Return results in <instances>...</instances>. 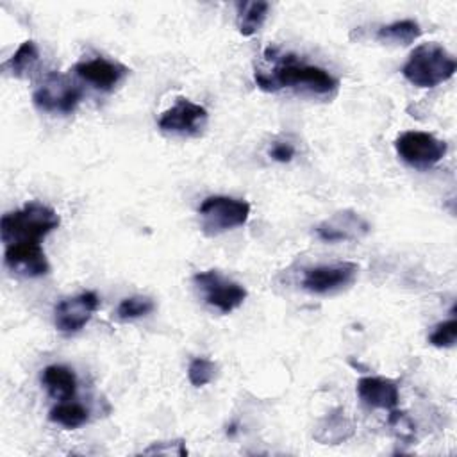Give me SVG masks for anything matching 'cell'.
<instances>
[{
  "label": "cell",
  "instance_id": "obj_1",
  "mask_svg": "<svg viewBox=\"0 0 457 457\" xmlns=\"http://www.w3.org/2000/svg\"><path fill=\"white\" fill-rule=\"evenodd\" d=\"M255 82L264 91H278L282 87L300 89L312 96H334L337 91V79L327 70L305 62H298L293 55L284 59L273 68L271 73L255 70Z\"/></svg>",
  "mask_w": 457,
  "mask_h": 457
},
{
  "label": "cell",
  "instance_id": "obj_2",
  "mask_svg": "<svg viewBox=\"0 0 457 457\" xmlns=\"http://www.w3.org/2000/svg\"><path fill=\"white\" fill-rule=\"evenodd\" d=\"M59 223L61 218L52 207L41 202H29L21 209L2 216L0 236L4 245L20 241L41 243V239L55 230Z\"/></svg>",
  "mask_w": 457,
  "mask_h": 457
},
{
  "label": "cell",
  "instance_id": "obj_3",
  "mask_svg": "<svg viewBox=\"0 0 457 457\" xmlns=\"http://www.w3.org/2000/svg\"><path fill=\"white\" fill-rule=\"evenodd\" d=\"M457 70L453 55L439 43H421L407 57L402 75L416 87H436Z\"/></svg>",
  "mask_w": 457,
  "mask_h": 457
},
{
  "label": "cell",
  "instance_id": "obj_4",
  "mask_svg": "<svg viewBox=\"0 0 457 457\" xmlns=\"http://www.w3.org/2000/svg\"><path fill=\"white\" fill-rule=\"evenodd\" d=\"M200 225L205 236H220L227 230L241 227L250 216V204L246 200L214 195L207 196L200 207Z\"/></svg>",
  "mask_w": 457,
  "mask_h": 457
},
{
  "label": "cell",
  "instance_id": "obj_5",
  "mask_svg": "<svg viewBox=\"0 0 457 457\" xmlns=\"http://www.w3.org/2000/svg\"><path fill=\"white\" fill-rule=\"evenodd\" d=\"M80 98V87L68 75L57 71L46 73L32 93L34 105L52 114H71Z\"/></svg>",
  "mask_w": 457,
  "mask_h": 457
},
{
  "label": "cell",
  "instance_id": "obj_6",
  "mask_svg": "<svg viewBox=\"0 0 457 457\" xmlns=\"http://www.w3.org/2000/svg\"><path fill=\"white\" fill-rule=\"evenodd\" d=\"M398 157L414 170H428L436 166L446 154V143L434 134L421 130H407L395 141Z\"/></svg>",
  "mask_w": 457,
  "mask_h": 457
},
{
  "label": "cell",
  "instance_id": "obj_7",
  "mask_svg": "<svg viewBox=\"0 0 457 457\" xmlns=\"http://www.w3.org/2000/svg\"><path fill=\"white\" fill-rule=\"evenodd\" d=\"M204 302L221 314H228L246 300V289L216 270L200 271L193 277Z\"/></svg>",
  "mask_w": 457,
  "mask_h": 457
},
{
  "label": "cell",
  "instance_id": "obj_8",
  "mask_svg": "<svg viewBox=\"0 0 457 457\" xmlns=\"http://www.w3.org/2000/svg\"><path fill=\"white\" fill-rule=\"evenodd\" d=\"M207 109L187 98H177V102L159 116V129L171 136L196 137L207 125Z\"/></svg>",
  "mask_w": 457,
  "mask_h": 457
},
{
  "label": "cell",
  "instance_id": "obj_9",
  "mask_svg": "<svg viewBox=\"0 0 457 457\" xmlns=\"http://www.w3.org/2000/svg\"><path fill=\"white\" fill-rule=\"evenodd\" d=\"M357 271L359 266L350 261L307 268L302 277V287L314 295H330L348 287L355 280Z\"/></svg>",
  "mask_w": 457,
  "mask_h": 457
},
{
  "label": "cell",
  "instance_id": "obj_10",
  "mask_svg": "<svg viewBox=\"0 0 457 457\" xmlns=\"http://www.w3.org/2000/svg\"><path fill=\"white\" fill-rule=\"evenodd\" d=\"M98 296L93 291H84L77 296L61 300L54 309L55 328L62 334L79 332L96 312Z\"/></svg>",
  "mask_w": 457,
  "mask_h": 457
},
{
  "label": "cell",
  "instance_id": "obj_11",
  "mask_svg": "<svg viewBox=\"0 0 457 457\" xmlns=\"http://www.w3.org/2000/svg\"><path fill=\"white\" fill-rule=\"evenodd\" d=\"M5 266L21 277H43L50 271V264L41 248V243L20 241L5 245L4 252Z\"/></svg>",
  "mask_w": 457,
  "mask_h": 457
},
{
  "label": "cell",
  "instance_id": "obj_12",
  "mask_svg": "<svg viewBox=\"0 0 457 457\" xmlns=\"http://www.w3.org/2000/svg\"><path fill=\"white\" fill-rule=\"evenodd\" d=\"M73 70L84 82L91 84L98 91H112L129 73L127 66L104 57L80 61Z\"/></svg>",
  "mask_w": 457,
  "mask_h": 457
},
{
  "label": "cell",
  "instance_id": "obj_13",
  "mask_svg": "<svg viewBox=\"0 0 457 457\" xmlns=\"http://www.w3.org/2000/svg\"><path fill=\"white\" fill-rule=\"evenodd\" d=\"M357 395L361 402L371 409L393 411L398 405V384L386 377H362L357 380Z\"/></svg>",
  "mask_w": 457,
  "mask_h": 457
},
{
  "label": "cell",
  "instance_id": "obj_14",
  "mask_svg": "<svg viewBox=\"0 0 457 457\" xmlns=\"http://www.w3.org/2000/svg\"><path fill=\"white\" fill-rule=\"evenodd\" d=\"M370 225L353 212H337L334 218L320 223L316 227V234L320 239L334 243V241H348L357 239L368 232Z\"/></svg>",
  "mask_w": 457,
  "mask_h": 457
},
{
  "label": "cell",
  "instance_id": "obj_15",
  "mask_svg": "<svg viewBox=\"0 0 457 457\" xmlns=\"http://www.w3.org/2000/svg\"><path fill=\"white\" fill-rule=\"evenodd\" d=\"M41 382L46 387L48 395L59 402L71 400L77 391V377L73 370L61 366V364H50L41 373Z\"/></svg>",
  "mask_w": 457,
  "mask_h": 457
},
{
  "label": "cell",
  "instance_id": "obj_16",
  "mask_svg": "<svg viewBox=\"0 0 457 457\" xmlns=\"http://www.w3.org/2000/svg\"><path fill=\"white\" fill-rule=\"evenodd\" d=\"M39 62V50H37V45L32 41V39H27L23 41L18 50L2 64V68L5 71H9L12 77L16 79H25L29 77L34 68L37 66Z\"/></svg>",
  "mask_w": 457,
  "mask_h": 457
},
{
  "label": "cell",
  "instance_id": "obj_17",
  "mask_svg": "<svg viewBox=\"0 0 457 457\" xmlns=\"http://www.w3.org/2000/svg\"><path fill=\"white\" fill-rule=\"evenodd\" d=\"M270 11V4L264 0H253V2H239L237 4V29L243 36L255 34Z\"/></svg>",
  "mask_w": 457,
  "mask_h": 457
},
{
  "label": "cell",
  "instance_id": "obj_18",
  "mask_svg": "<svg viewBox=\"0 0 457 457\" xmlns=\"http://www.w3.org/2000/svg\"><path fill=\"white\" fill-rule=\"evenodd\" d=\"M421 34L420 23L414 20H398L389 25H382L377 30V39L382 43H395V45H409L418 39Z\"/></svg>",
  "mask_w": 457,
  "mask_h": 457
},
{
  "label": "cell",
  "instance_id": "obj_19",
  "mask_svg": "<svg viewBox=\"0 0 457 457\" xmlns=\"http://www.w3.org/2000/svg\"><path fill=\"white\" fill-rule=\"evenodd\" d=\"M87 418H89L87 409L84 405H80L77 402H70V400L59 402L48 412V420L64 428H79L87 421Z\"/></svg>",
  "mask_w": 457,
  "mask_h": 457
},
{
  "label": "cell",
  "instance_id": "obj_20",
  "mask_svg": "<svg viewBox=\"0 0 457 457\" xmlns=\"http://www.w3.org/2000/svg\"><path fill=\"white\" fill-rule=\"evenodd\" d=\"M318 428H320V434H316V439L321 441L323 445H336L339 441H345L350 437L353 430L348 418L341 412L328 414Z\"/></svg>",
  "mask_w": 457,
  "mask_h": 457
},
{
  "label": "cell",
  "instance_id": "obj_21",
  "mask_svg": "<svg viewBox=\"0 0 457 457\" xmlns=\"http://www.w3.org/2000/svg\"><path fill=\"white\" fill-rule=\"evenodd\" d=\"M154 309H155V303H154L152 298H148V296H130V298H123L118 303L116 316L121 321H129V320L143 318V316L150 314Z\"/></svg>",
  "mask_w": 457,
  "mask_h": 457
},
{
  "label": "cell",
  "instance_id": "obj_22",
  "mask_svg": "<svg viewBox=\"0 0 457 457\" xmlns=\"http://www.w3.org/2000/svg\"><path fill=\"white\" fill-rule=\"evenodd\" d=\"M216 370H218V366L214 361H211L207 357H196L191 361V364L187 368V378L195 387H202L214 380Z\"/></svg>",
  "mask_w": 457,
  "mask_h": 457
},
{
  "label": "cell",
  "instance_id": "obj_23",
  "mask_svg": "<svg viewBox=\"0 0 457 457\" xmlns=\"http://www.w3.org/2000/svg\"><path fill=\"white\" fill-rule=\"evenodd\" d=\"M455 339H457V320L453 316L446 321L437 323L428 336V343L437 348H450L455 345Z\"/></svg>",
  "mask_w": 457,
  "mask_h": 457
},
{
  "label": "cell",
  "instance_id": "obj_24",
  "mask_svg": "<svg viewBox=\"0 0 457 457\" xmlns=\"http://www.w3.org/2000/svg\"><path fill=\"white\" fill-rule=\"evenodd\" d=\"M143 453H177V455H186L187 450L184 446V441L179 439V441H161V443H155L152 445L150 448H146Z\"/></svg>",
  "mask_w": 457,
  "mask_h": 457
},
{
  "label": "cell",
  "instance_id": "obj_25",
  "mask_svg": "<svg viewBox=\"0 0 457 457\" xmlns=\"http://www.w3.org/2000/svg\"><path fill=\"white\" fill-rule=\"evenodd\" d=\"M295 155V146L291 143H275L270 148V157L277 162H289Z\"/></svg>",
  "mask_w": 457,
  "mask_h": 457
}]
</instances>
